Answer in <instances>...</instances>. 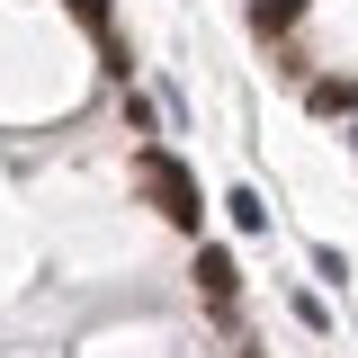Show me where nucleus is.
<instances>
[{"mask_svg":"<svg viewBox=\"0 0 358 358\" xmlns=\"http://www.w3.org/2000/svg\"><path fill=\"white\" fill-rule=\"evenodd\" d=\"M242 358H260V341H251V350H242Z\"/></svg>","mask_w":358,"mask_h":358,"instance_id":"obj_7","label":"nucleus"},{"mask_svg":"<svg viewBox=\"0 0 358 358\" xmlns=\"http://www.w3.org/2000/svg\"><path fill=\"white\" fill-rule=\"evenodd\" d=\"M197 296L215 313H233V296H242V268H233V251H197Z\"/></svg>","mask_w":358,"mask_h":358,"instance_id":"obj_2","label":"nucleus"},{"mask_svg":"<svg viewBox=\"0 0 358 358\" xmlns=\"http://www.w3.org/2000/svg\"><path fill=\"white\" fill-rule=\"evenodd\" d=\"M224 215L242 224V233H268V206H260V188H251V179H242V188L224 197Z\"/></svg>","mask_w":358,"mask_h":358,"instance_id":"obj_4","label":"nucleus"},{"mask_svg":"<svg viewBox=\"0 0 358 358\" xmlns=\"http://www.w3.org/2000/svg\"><path fill=\"white\" fill-rule=\"evenodd\" d=\"M305 108L313 117H341V108H358V81H305Z\"/></svg>","mask_w":358,"mask_h":358,"instance_id":"obj_3","label":"nucleus"},{"mask_svg":"<svg viewBox=\"0 0 358 358\" xmlns=\"http://www.w3.org/2000/svg\"><path fill=\"white\" fill-rule=\"evenodd\" d=\"M63 9H72V18H81L90 36H108V27H117V0H63Z\"/></svg>","mask_w":358,"mask_h":358,"instance_id":"obj_6","label":"nucleus"},{"mask_svg":"<svg viewBox=\"0 0 358 358\" xmlns=\"http://www.w3.org/2000/svg\"><path fill=\"white\" fill-rule=\"evenodd\" d=\"M134 179H143L152 215H171L179 233H197V215H206V197H197V179H188V162H179V152H162V143H143V162H134Z\"/></svg>","mask_w":358,"mask_h":358,"instance_id":"obj_1","label":"nucleus"},{"mask_svg":"<svg viewBox=\"0 0 358 358\" xmlns=\"http://www.w3.org/2000/svg\"><path fill=\"white\" fill-rule=\"evenodd\" d=\"M305 18V0H251V27H268V36H287Z\"/></svg>","mask_w":358,"mask_h":358,"instance_id":"obj_5","label":"nucleus"}]
</instances>
